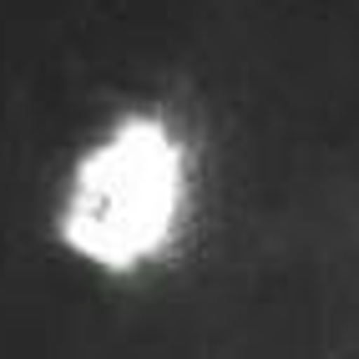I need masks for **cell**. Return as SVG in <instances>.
Listing matches in <instances>:
<instances>
[{"instance_id":"cell-2","label":"cell","mask_w":359,"mask_h":359,"mask_svg":"<svg viewBox=\"0 0 359 359\" xmlns=\"http://www.w3.org/2000/svg\"><path fill=\"white\" fill-rule=\"evenodd\" d=\"M193 203V157L162 111H127L76 157L56 238L97 273H142L172 253Z\"/></svg>"},{"instance_id":"cell-1","label":"cell","mask_w":359,"mask_h":359,"mask_svg":"<svg viewBox=\"0 0 359 359\" xmlns=\"http://www.w3.org/2000/svg\"><path fill=\"white\" fill-rule=\"evenodd\" d=\"M203 359H359V193L283 208L212 299Z\"/></svg>"}]
</instances>
